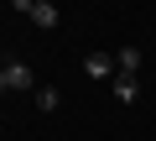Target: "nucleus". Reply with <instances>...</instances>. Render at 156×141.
Returning <instances> with one entry per match:
<instances>
[{
	"instance_id": "6e6552de",
	"label": "nucleus",
	"mask_w": 156,
	"mask_h": 141,
	"mask_svg": "<svg viewBox=\"0 0 156 141\" xmlns=\"http://www.w3.org/2000/svg\"><path fill=\"white\" fill-rule=\"evenodd\" d=\"M0 89H11V79H5V63H0Z\"/></svg>"
},
{
	"instance_id": "39448f33",
	"label": "nucleus",
	"mask_w": 156,
	"mask_h": 141,
	"mask_svg": "<svg viewBox=\"0 0 156 141\" xmlns=\"http://www.w3.org/2000/svg\"><path fill=\"white\" fill-rule=\"evenodd\" d=\"M115 63H120V73H135V68H140V47H120Z\"/></svg>"
},
{
	"instance_id": "7ed1b4c3",
	"label": "nucleus",
	"mask_w": 156,
	"mask_h": 141,
	"mask_svg": "<svg viewBox=\"0 0 156 141\" xmlns=\"http://www.w3.org/2000/svg\"><path fill=\"white\" fill-rule=\"evenodd\" d=\"M109 84H115V99H120V105H130V99L140 94V79H135V73H115Z\"/></svg>"
},
{
	"instance_id": "f03ea898",
	"label": "nucleus",
	"mask_w": 156,
	"mask_h": 141,
	"mask_svg": "<svg viewBox=\"0 0 156 141\" xmlns=\"http://www.w3.org/2000/svg\"><path fill=\"white\" fill-rule=\"evenodd\" d=\"M31 21H37V26H42V32H52V26H57V21H62V11H57V6H52V0H37V6H31Z\"/></svg>"
},
{
	"instance_id": "20e7f679",
	"label": "nucleus",
	"mask_w": 156,
	"mask_h": 141,
	"mask_svg": "<svg viewBox=\"0 0 156 141\" xmlns=\"http://www.w3.org/2000/svg\"><path fill=\"white\" fill-rule=\"evenodd\" d=\"M5 79H11V89H31V84H37L26 63H5Z\"/></svg>"
},
{
	"instance_id": "0eeeda50",
	"label": "nucleus",
	"mask_w": 156,
	"mask_h": 141,
	"mask_svg": "<svg viewBox=\"0 0 156 141\" xmlns=\"http://www.w3.org/2000/svg\"><path fill=\"white\" fill-rule=\"evenodd\" d=\"M11 6H16L21 16H31V6H37V0H11Z\"/></svg>"
},
{
	"instance_id": "423d86ee",
	"label": "nucleus",
	"mask_w": 156,
	"mask_h": 141,
	"mask_svg": "<svg viewBox=\"0 0 156 141\" xmlns=\"http://www.w3.org/2000/svg\"><path fill=\"white\" fill-rule=\"evenodd\" d=\"M37 110H57V89H37Z\"/></svg>"
},
{
	"instance_id": "f257e3e1",
	"label": "nucleus",
	"mask_w": 156,
	"mask_h": 141,
	"mask_svg": "<svg viewBox=\"0 0 156 141\" xmlns=\"http://www.w3.org/2000/svg\"><path fill=\"white\" fill-rule=\"evenodd\" d=\"M83 73H89V79H115L120 63H115L109 52H89V58H83Z\"/></svg>"
}]
</instances>
